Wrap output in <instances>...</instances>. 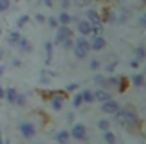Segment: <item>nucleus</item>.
<instances>
[{
	"mask_svg": "<svg viewBox=\"0 0 146 144\" xmlns=\"http://www.w3.org/2000/svg\"><path fill=\"white\" fill-rule=\"evenodd\" d=\"M94 83L98 85V89H106V76H102V74L94 76Z\"/></svg>",
	"mask_w": 146,
	"mask_h": 144,
	"instance_id": "26",
	"label": "nucleus"
},
{
	"mask_svg": "<svg viewBox=\"0 0 146 144\" xmlns=\"http://www.w3.org/2000/svg\"><path fill=\"white\" fill-rule=\"evenodd\" d=\"M118 87V78L111 76V78H106V90H111V89H117Z\"/></svg>",
	"mask_w": 146,
	"mask_h": 144,
	"instance_id": "19",
	"label": "nucleus"
},
{
	"mask_svg": "<svg viewBox=\"0 0 146 144\" xmlns=\"http://www.w3.org/2000/svg\"><path fill=\"white\" fill-rule=\"evenodd\" d=\"M19 133H21L22 139H26V141L33 139V137H35V133H37L35 124H33V122H28V120L21 122V124H19Z\"/></svg>",
	"mask_w": 146,
	"mask_h": 144,
	"instance_id": "4",
	"label": "nucleus"
},
{
	"mask_svg": "<svg viewBox=\"0 0 146 144\" xmlns=\"http://www.w3.org/2000/svg\"><path fill=\"white\" fill-rule=\"evenodd\" d=\"M104 141H106L107 144H117V135L113 133V131H104Z\"/></svg>",
	"mask_w": 146,
	"mask_h": 144,
	"instance_id": "22",
	"label": "nucleus"
},
{
	"mask_svg": "<svg viewBox=\"0 0 146 144\" xmlns=\"http://www.w3.org/2000/svg\"><path fill=\"white\" fill-rule=\"evenodd\" d=\"M43 2H44V6H46V7H54V4H56L57 0H43Z\"/></svg>",
	"mask_w": 146,
	"mask_h": 144,
	"instance_id": "40",
	"label": "nucleus"
},
{
	"mask_svg": "<svg viewBox=\"0 0 146 144\" xmlns=\"http://www.w3.org/2000/svg\"><path fill=\"white\" fill-rule=\"evenodd\" d=\"M4 90H6V89H4V87L0 85V100H2V98H4Z\"/></svg>",
	"mask_w": 146,
	"mask_h": 144,
	"instance_id": "45",
	"label": "nucleus"
},
{
	"mask_svg": "<svg viewBox=\"0 0 146 144\" xmlns=\"http://www.w3.org/2000/svg\"><path fill=\"white\" fill-rule=\"evenodd\" d=\"M128 18H129V9H126V7H118L117 13L111 15V22H115V24H124Z\"/></svg>",
	"mask_w": 146,
	"mask_h": 144,
	"instance_id": "8",
	"label": "nucleus"
},
{
	"mask_svg": "<svg viewBox=\"0 0 146 144\" xmlns=\"http://www.w3.org/2000/svg\"><path fill=\"white\" fill-rule=\"evenodd\" d=\"M35 20L37 22H44V20H46V17H44V15H41V13H37L35 15Z\"/></svg>",
	"mask_w": 146,
	"mask_h": 144,
	"instance_id": "39",
	"label": "nucleus"
},
{
	"mask_svg": "<svg viewBox=\"0 0 146 144\" xmlns=\"http://www.w3.org/2000/svg\"><path fill=\"white\" fill-rule=\"evenodd\" d=\"M57 2H59V6H61V9H63V11H67L68 7L72 6V0H57Z\"/></svg>",
	"mask_w": 146,
	"mask_h": 144,
	"instance_id": "33",
	"label": "nucleus"
},
{
	"mask_svg": "<svg viewBox=\"0 0 146 144\" xmlns=\"http://www.w3.org/2000/svg\"><path fill=\"white\" fill-rule=\"evenodd\" d=\"M93 0H76V6L78 7H83V6H89Z\"/></svg>",
	"mask_w": 146,
	"mask_h": 144,
	"instance_id": "37",
	"label": "nucleus"
},
{
	"mask_svg": "<svg viewBox=\"0 0 146 144\" xmlns=\"http://www.w3.org/2000/svg\"><path fill=\"white\" fill-rule=\"evenodd\" d=\"M56 142L57 144H68V141H70V135H68V131L67 129H61V131H57L56 133Z\"/></svg>",
	"mask_w": 146,
	"mask_h": 144,
	"instance_id": "15",
	"label": "nucleus"
},
{
	"mask_svg": "<svg viewBox=\"0 0 146 144\" xmlns=\"http://www.w3.org/2000/svg\"><path fill=\"white\" fill-rule=\"evenodd\" d=\"M11 7V0H0V13H6Z\"/></svg>",
	"mask_w": 146,
	"mask_h": 144,
	"instance_id": "29",
	"label": "nucleus"
},
{
	"mask_svg": "<svg viewBox=\"0 0 146 144\" xmlns=\"http://www.w3.org/2000/svg\"><path fill=\"white\" fill-rule=\"evenodd\" d=\"M76 28H78V32H80V35L82 37H87V35H91V22L89 20H85V18H80L78 22H76Z\"/></svg>",
	"mask_w": 146,
	"mask_h": 144,
	"instance_id": "10",
	"label": "nucleus"
},
{
	"mask_svg": "<svg viewBox=\"0 0 146 144\" xmlns=\"http://www.w3.org/2000/svg\"><path fill=\"white\" fill-rule=\"evenodd\" d=\"M57 33H56V39H54V44H61L63 41L70 39L72 37V28L70 26H57Z\"/></svg>",
	"mask_w": 146,
	"mask_h": 144,
	"instance_id": "6",
	"label": "nucleus"
},
{
	"mask_svg": "<svg viewBox=\"0 0 146 144\" xmlns=\"http://www.w3.org/2000/svg\"><path fill=\"white\" fill-rule=\"evenodd\" d=\"M21 33L19 32H11L9 33V37H7V44L9 46H13V48H17V44H19V41H21Z\"/></svg>",
	"mask_w": 146,
	"mask_h": 144,
	"instance_id": "18",
	"label": "nucleus"
},
{
	"mask_svg": "<svg viewBox=\"0 0 146 144\" xmlns=\"http://www.w3.org/2000/svg\"><path fill=\"white\" fill-rule=\"evenodd\" d=\"M67 102V92L65 90H54V92H48V104L54 111H61Z\"/></svg>",
	"mask_w": 146,
	"mask_h": 144,
	"instance_id": "2",
	"label": "nucleus"
},
{
	"mask_svg": "<svg viewBox=\"0 0 146 144\" xmlns=\"http://www.w3.org/2000/svg\"><path fill=\"white\" fill-rule=\"evenodd\" d=\"M61 46H63L65 50H70V48L74 46V41H72V37H70V39H67V41H63V43H61Z\"/></svg>",
	"mask_w": 146,
	"mask_h": 144,
	"instance_id": "35",
	"label": "nucleus"
},
{
	"mask_svg": "<svg viewBox=\"0 0 146 144\" xmlns=\"http://www.w3.org/2000/svg\"><path fill=\"white\" fill-rule=\"evenodd\" d=\"M17 96H19V90L15 89V87H9V89H6V90H4V98H6V100L9 102V104H15Z\"/></svg>",
	"mask_w": 146,
	"mask_h": 144,
	"instance_id": "16",
	"label": "nucleus"
},
{
	"mask_svg": "<svg viewBox=\"0 0 146 144\" xmlns=\"http://www.w3.org/2000/svg\"><path fill=\"white\" fill-rule=\"evenodd\" d=\"M54 78V72H48V70H41V83H48L50 79Z\"/></svg>",
	"mask_w": 146,
	"mask_h": 144,
	"instance_id": "25",
	"label": "nucleus"
},
{
	"mask_svg": "<svg viewBox=\"0 0 146 144\" xmlns=\"http://www.w3.org/2000/svg\"><path fill=\"white\" fill-rule=\"evenodd\" d=\"M115 67H117V63H115V61H111L109 65L106 67V70H107V72H113V70H115Z\"/></svg>",
	"mask_w": 146,
	"mask_h": 144,
	"instance_id": "38",
	"label": "nucleus"
},
{
	"mask_svg": "<svg viewBox=\"0 0 146 144\" xmlns=\"http://www.w3.org/2000/svg\"><path fill=\"white\" fill-rule=\"evenodd\" d=\"M120 109V104H118L117 100H107V102H102V113H106V115H115V113Z\"/></svg>",
	"mask_w": 146,
	"mask_h": 144,
	"instance_id": "9",
	"label": "nucleus"
},
{
	"mask_svg": "<svg viewBox=\"0 0 146 144\" xmlns=\"http://www.w3.org/2000/svg\"><path fill=\"white\" fill-rule=\"evenodd\" d=\"M128 85H129V79L124 78V76H120V78H118V87H117V90H118V92H124V90L128 89Z\"/></svg>",
	"mask_w": 146,
	"mask_h": 144,
	"instance_id": "21",
	"label": "nucleus"
},
{
	"mask_svg": "<svg viewBox=\"0 0 146 144\" xmlns=\"http://www.w3.org/2000/svg\"><path fill=\"white\" fill-rule=\"evenodd\" d=\"M139 24L141 26H146V15H141V17H139Z\"/></svg>",
	"mask_w": 146,
	"mask_h": 144,
	"instance_id": "41",
	"label": "nucleus"
},
{
	"mask_svg": "<svg viewBox=\"0 0 146 144\" xmlns=\"http://www.w3.org/2000/svg\"><path fill=\"white\" fill-rule=\"evenodd\" d=\"M129 83H131V85H135V87H143V85H144V76H143V74H135V76H131Z\"/></svg>",
	"mask_w": 146,
	"mask_h": 144,
	"instance_id": "20",
	"label": "nucleus"
},
{
	"mask_svg": "<svg viewBox=\"0 0 146 144\" xmlns=\"http://www.w3.org/2000/svg\"><path fill=\"white\" fill-rule=\"evenodd\" d=\"M26 102H28V100H26V94H21V92H19L17 100H15V105H19V107H24Z\"/></svg>",
	"mask_w": 146,
	"mask_h": 144,
	"instance_id": "30",
	"label": "nucleus"
},
{
	"mask_svg": "<svg viewBox=\"0 0 146 144\" xmlns=\"http://www.w3.org/2000/svg\"><path fill=\"white\" fill-rule=\"evenodd\" d=\"M89 69L91 70H100V69H102V63H100L98 59H93V61L89 63Z\"/></svg>",
	"mask_w": 146,
	"mask_h": 144,
	"instance_id": "32",
	"label": "nucleus"
},
{
	"mask_svg": "<svg viewBox=\"0 0 146 144\" xmlns=\"http://www.w3.org/2000/svg\"><path fill=\"white\" fill-rule=\"evenodd\" d=\"M113 118H115V122L120 124L122 127H126L128 131H135L141 127V118L131 107H120L113 115Z\"/></svg>",
	"mask_w": 146,
	"mask_h": 144,
	"instance_id": "1",
	"label": "nucleus"
},
{
	"mask_svg": "<svg viewBox=\"0 0 146 144\" xmlns=\"http://www.w3.org/2000/svg\"><path fill=\"white\" fill-rule=\"evenodd\" d=\"M72 105H74L76 109H80V107H82V105H83V100H82V96H80V92L72 96Z\"/></svg>",
	"mask_w": 146,
	"mask_h": 144,
	"instance_id": "28",
	"label": "nucleus"
},
{
	"mask_svg": "<svg viewBox=\"0 0 146 144\" xmlns=\"http://www.w3.org/2000/svg\"><path fill=\"white\" fill-rule=\"evenodd\" d=\"M74 90H78V83H68L67 87H65V92H74Z\"/></svg>",
	"mask_w": 146,
	"mask_h": 144,
	"instance_id": "36",
	"label": "nucleus"
},
{
	"mask_svg": "<svg viewBox=\"0 0 146 144\" xmlns=\"http://www.w3.org/2000/svg\"><path fill=\"white\" fill-rule=\"evenodd\" d=\"M0 35H2V28H0Z\"/></svg>",
	"mask_w": 146,
	"mask_h": 144,
	"instance_id": "47",
	"label": "nucleus"
},
{
	"mask_svg": "<svg viewBox=\"0 0 146 144\" xmlns=\"http://www.w3.org/2000/svg\"><path fill=\"white\" fill-rule=\"evenodd\" d=\"M68 135H70L72 139H76V141H80V142L87 141V127H85V124H74L72 129L68 131Z\"/></svg>",
	"mask_w": 146,
	"mask_h": 144,
	"instance_id": "5",
	"label": "nucleus"
},
{
	"mask_svg": "<svg viewBox=\"0 0 146 144\" xmlns=\"http://www.w3.org/2000/svg\"><path fill=\"white\" fill-rule=\"evenodd\" d=\"M56 18H57V24L59 26H70L72 24V15L68 11H61Z\"/></svg>",
	"mask_w": 146,
	"mask_h": 144,
	"instance_id": "12",
	"label": "nucleus"
},
{
	"mask_svg": "<svg viewBox=\"0 0 146 144\" xmlns=\"http://www.w3.org/2000/svg\"><path fill=\"white\" fill-rule=\"evenodd\" d=\"M141 2H143V4H144V2H146V0H141Z\"/></svg>",
	"mask_w": 146,
	"mask_h": 144,
	"instance_id": "48",
	"label": "nucleus"
},
{
	"mask_svg": "<svg viewBox=\"0 0 146 144\" xmlns=\"http://www.w3.org/2000/svg\"><path fill=\"white\" fill-rule=\"evenodd\" d=\"M100 2H102V0H100Z\"/></svg>",
	"mask_w": 146,
	"mask_h": 144,
	"instance_id": "50",
	"label": "nucleus"
},
{
	"mask_svg": "<svg viewBox=\"0 0 146 144\" xmlns=\"http://www.w3.org/2000/svg\"><path fill=\"white\" fill-rule=\"evenodd\" d=\"M44 22H48V26H50V28H54V30H56L57 26H59V24H57V18H56V17H48Z\"/></svg>",
	"mask_w": 146,
	"mask_h": 144,
	"instance_id": "34",
	"label": "nucleus"
},
{
	"mask_svg": "<svg viewBox=\"0 0 146 144\" xmlns=\"http://www.w3.org/2000/svg\"><path fill=\"white\" fill-rule=\"evenodd\" d=\"M109 127H111V122H109V120H106V118L98 120V129H102V131H109Z\"/></svg>",
	"mask_w": 146,
	"mask_h": 144,
	"instance_id": "27",
	"label": "nucleus"
},
{
	"mask_svg": "<svg viewBox=\"0 0 146 144\" xmlns=\"http://www.w3.org/2000/svg\"><path fill=\"white\" fill-rule=\"evenodd\" d=\"M67 122H74V113H68L67 115Z\"/></svg>",
	"mask_w": 146,
	"mask_h": 144,
	"instance_id": "43",
	"label": "nucleus"
},
{
	"mask_svg": "<svg viewBox=\"0 0 146 144\" xmlns=\"http://www.w3.org/2000/svg\"><path fill=\"white\" fill-rule=\"evenodd\" d=\"M54 46H56L54 43H46V44H44V52H46V65L50 63V59H52V54H54Z\"/></svg>",
	"mask_w": 146,
	"mask_h": 144,
	"instance_id": "24",
	"label": "nucleus"
},
{
	"mask_svg": "<svg viewBox=\"0 0 146 144\" xmlns=\"http://www.w3.org/2000/svg\"><path fill=\"white\" fill-rule=\"evenodd\" d=\"M93 96H94V102H107V100H111V94H109V90H106V89H98V90H94L93 92Z\"/></svg>",
	"mask_w": 146,
	"mask_h": 144,
	"instance_id": "13",
	"label": "nucleus"
},
{
	"mask_svg": "<svg viewBox=\"0 0 146 144\" xmlns=\"http://www.w3.org/2000/svg\"><path fill=\"white\" fill-rule=\"evenodd\" d=\"M17 48H19L21 52H24V54H30V52H33V44L30 43L26 37H21V41H19Z\"/></svg>",
	"mask_w": 146,
	"mask_h": 144,
	"instance_id": "14",
	"label": "nucleus"
},
{
	"mask_svg": "<svg viewBox=\"0 0 146 144\" xmlns=\"http://www.w3.org/2000/svg\"><path fill=\"white\" fill-rule=\"evenodd\" d=\"M133 52H135V59H137V61H143V59H146V50H144V46H137Z\"/></svg>",
	"mask_w": 146,
	"mask_h": 144,
	"instance_id": "23",
	"label": "nucleus"
},
{
	"mask_svg": "<svg viewBox=\"0 0 146 144\" xmlns=\"http://www.w3.org/2000/svg\"><path fill=\"white\" fill-rule=\"evenodd\" d=\"M89 44H91V50H93V52H102L104 48L107 46L106 39H104L102 35H98V37H93V41H89Z\"/></svg>",
	"mask_w": 146,
	"mask_h": 144,
	"instance_id": "11",
	"label": "nucleus"
},
{
	"mask_svg": "<svg viewBox=\"0 0 146 144\" xmlns=\"http://www.w3.org/2000/svg\"><path fill=\"white\" fill-rule=\"evenodd\" d=\"M85 20H89L91 26L102 24V13H98L94 7H87L85 9Z\"/></svg>",
	"mask_w": 146,
	"mask_h": 144,
	"instance_id": "7",
	"label": "nucleus"
},
{
	"mask_svg": "<svg viewBox=\"0 0 146 144\" xmlns=\"http://www.w3.org/2000/svg\"><path fill=\"white\" fill-rule=\"evenodd\" d=\"M139 63H141V61H137V59H133V61L129 63V67H131V69H137V67H139Z\"/></svg>",
	"mask_w": 146,
	"mask_h": 144,
	"instance_id": "42",
	"label": "nucleus"
},
{
	"mask_svg": "<svg viewBox=\"0 0 146 144\" xmlns=\"http://www.w3.org/2000/svg\"><path fill=\"white\" fill-rule=\"evenodd\" d=\"M80 96H82L83 104H93V102H94L93 90H89V89H83V90H80Z\"/></svg>",
	"mask_w": 146,
	"mask_h": 144,
	"instance_id": "17",
	"label": "nucleus"
},
{
	"mask_svg": "<svg viewBox=\"0 0 146 144\" xmlns=\"http://www.w3.org/2000/svg\"><path fill=\"white\" fill-rule=\"evenodd\" d=\"M111 2H113V0H111Z\"/></svg>",
	"mask_w": 146,
	"mask_h": 144,
	"instance_id": "49",
	"label": "nucleus"
},
{
	"mask_svg": "<svg viewBox=\"0 0 146 144\" xmlns=\"http://www.w3.org/2000/svg\"><path fill=\"white\" fill-rule=\"evenodd\" d=\"M28 20H30L28 15H21V17H19V20H17V28H24Z\"/></svg>",
	"mask_w": 146,
	"mask_h": 144,
	"instance_id": "31",
	"label": "nucleus"
},
{
	"mask_svg": "<svg viewBox=\"0 0 146 144\" xmlns=\"http://www.w3.org/2000/svg\"><path fill=\"white\" fill-rule=\"evenodd\" d=\"M4 74V65H0V76Z\"/></svg>",
	"mask_w": 146,
	"mask_h": 144,
	"instance_id": "46",
	"label": "nucleus"
},
{
	"mask_svg": "<svg viewBox=\"0 0 146 144\" xmlns=\"http://www.w3.org/2000/svg\"><path fill=\"white\" fill-rule=\"evenodd\" d=\"M72 52L78 59H85L87 54L91 52V44L87 41V37H80V39L74 41V46H72Z\"/></svg>",
	"mask_w": 146,
	"mask_h": 144,
	"instance_id": "3",
	"label": "nucleus"
},
{
	"mask_svg": "<svg viewBox=\"0 0 146 144\" xmlns=\"http://www.w3.org/2000/svg\"><path fill=\"white\" fill-rule=\"evenodd\" d=\"M11 65H13V67H21V65H22V63H21V61H19V59H13V63H11Z\"/></svg>",
	"mask_w": 146,
	"mask_h": 144,
	"instance_id": "44",
	"label": "nucleus"
}]
</instances>
